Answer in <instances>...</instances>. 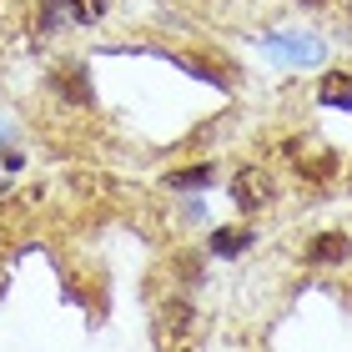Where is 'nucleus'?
<instances>
[{
    "label": "nucleus",
    "mask_w": 352,
    "mask_h": 352,
    "mask_svg": "<svg viewBox=\"0 0 352 352\" xmlns=\"http://www.w3.org/2000/svg\"><path fill=\"white\" fill-rule=\"evenodd\" d=\"M156 338H162V352H182L191 338V302H166L162 317H156Z\"/></svg>",
    "instance_id": "1"
},
{
    "label": "nucleus",
    "mask_w": 352,
    "mask_h": 352,
    "mask_svg": "<svg viewBox=\"0 0 352 352\" xmlns=\"http://www.w3.org/2000/svg\"><path fill=\"white\" fill-rule=\"evenodd\" d=\"M212 182V166H191V171H171V186H206Z\"/></svg>",
    "instance_id": "8"
},
{
    "label": "nucleus",
    "mask_w": 352,
    "mask_h": 352,
    "mask_svg": "<svg viewBox=\"0 0 352 352\" xmlns=\"http://www.w3.org/2000/svg\"><path fill=\"white\" fill-rule=\"evenodd\" d=\"M347 257H352V242L342 232H322V236H312V247H307V262H317V267H338Z\"/></svg>",
    "instance_id": "2"
},
{
    "label": "nucleus",
    "mask_w": 352,
    "mask_h": 352,
    "mask_svg": "<svg viewBox=\"0 0 352 352\" xmlns=\"http://www.w3.org/2000/svg\"><path fill=\"white\" fill-rule=\"evenodd\" d=\"M66 6L76 10V21H81V25H91V21H101V15H106V0H66Z\"/></svg>",
    "instance_id": "7"
},
{
    "label": "nucleus",
    "mask_w": 352,
    "mask_h": 352,
    "mask_svg": "<svg viewBox=\"0 0 352 352\" xmlns=\"http://www.w3.org/2000/svg\"><path fill=\"white\" fill-rule=\"evenodd\" d=\"M302 6H317V0H302Z\"/></svg>",
    "instance_id": "9"
},
{
    "label": "nucleus",
    "mask_w": 352,
    "mask_h": 352,
    "mask_svg": "<svg viewBox=\"0 0 352 352\" xmlns=\"http://www.w3.org/2000/svg\"><path fill=\"white\" fill-rule=\"evenodd\" d=\"M317 96H322V106H347V111H352V76L332 71L327 81L317 86Z\"/></svg>",
    "instance_id": "5"
},
{
    "label": "nucleus",
    "mask_w": 352,
    "mask_h": 352,
    "mask_svg": "<svg viewBox=\"0 0 352 352\" xmlns=\"http://www.w3.org/2000/svg\"><path fill=\"white\" fill-rule=\"evenodd\" d=\"M272 51H287V60L312 66V60L322 56V41H317V36H272Z\"/></svg>",
    "instance_id": "3"
},
{
    "label": "nucleus",
    "mask_w": 352,
    "mask_h": 352,
    "mask_svg": "<svg viewBox=\"0 0 352 352\" xmlns=\"http://www.w3.org/2000/svg\"><path fill=\"white\" fill-rule=\"evenodd\" d=\"M252 247V232H217L212 236V252L217 257H232V252H247Z\"/></svg>",
    "instance_id": "6"
},
{
    "label": "nucleus",
    "mask_w": 352,
    "mask_h": 352,
    "mask_svg": "<svg viewBox=\"0 0 352 352\" xmlns=\"http://www.w3.org/2000/svg\"><path fill=\"white\" fill-rule=\"evenodd\" d=\"M232 197H236V206H257V201H267V176H262V171H236Z\"/></svg>",
    "instance_id": "4"
}]
</instances>
